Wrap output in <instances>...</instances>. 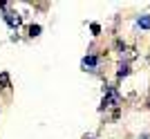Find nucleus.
Segmentation results:
<instances>
[{
	"label": "nucleus",
	"mask_w": 150,
	"mask_h": 139,
	"mask_svg": "<svg viewBox=\"0 0 150 139\" xmlns=\"http://www.w3.org/2000/svg\"><path fill=\"white\" fill-rule=\"evenodd\" d=\"M119 101H121V96L117 92V88H108L105 96L101 101V108H114V106H119Z\"/></svg>",
	"instance_id": "obj_1"
},
{
	"label": "nucleus",
	"mask_w": 150,
	"mask_h": 139,
	"mask_svg": "<svg viewBox=\"0 0 150 139\" xmlns=\"http://www.w3.org/2000/svg\"><path fill=\"white\" fill-rule=\"evenodd\" d=\"M5 23L11 29H16V27H20V16L16 11H5Z\"/></svg>",
	"instance_id": "obj_2"
},
{
	"label": "nucleus",
	"mask_w": 150,
	"mask_h": 139,
	"mask_svg": "<svg viewBox=\"0 0 150 139\" xmlns=\"http://www.w3.org/2000/svg\"><path fill=\"white\" fill-rule=\"evenodd\" d=\"M83 70H90V72H94V70H96V65H99V58L94 56V54H90V56H85L83 58Z\"/></svg>",
	"instance_id": "obj_3"
},
{
	"label": "nucleus",
	"mask_w": 150,
	"mask_h": 139,
	"mask_svg": "<svg viewBox=\"0 0 150 139\" xmlns=\"http://www.w3.org/2000/svg\"><path fill=\"white\" fill-rule=\"evenodd\" d=\"M137 25L141 27V29H150V16H148V13L139 16V18H137Z\"/></svg>",
	"instance_id": "obj_4"
},
{
	"label": "nucleus",
	"mask_w": 150,
	"mask_h": 139,
	"mask_svg": "<svg viewBox=\"0 0 150 139\" xmlns=\"http://www.w3.org/2000/svg\"><path fill=\"white\" fill-rule=\"evenodd\" d=\"M117 74H119V79L128 76V74H130V65H128V63H121V65H119V72H117Z\"/></svg>",
	"instance_id": "obj_5"
},
{
	"label": "nucleus",
	"mask_w": 150,
	"mask_h": 139,
	"mask_svg": "<svg viewBox=\"0 0 150 139\" xmlns=\"http://www.w3.org/2000/svg\"><path fill=\"white\" fill-rule=\"evenodd\" d=\"M38 34H40V27H38V25H31L29 27V36H38Z\"/></svg>",
	"instance_id": "obj_6"
},
{
	"label": "nucleus",
	"mask_w": 150,
	"mask_h": 139,
	"mask_svg": "<svg viewBox=\"0 0 150 139\" xmlns=\"http://www.w3.org/2000/svg\"><path fill=\"white\" fill-rule=\"evenodd\" d=\"M139 139H150V137H148V135H141V137H139Z\"/></svg>",
	"instance_id": "obj_7"
}]
</instances>
